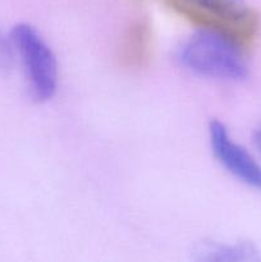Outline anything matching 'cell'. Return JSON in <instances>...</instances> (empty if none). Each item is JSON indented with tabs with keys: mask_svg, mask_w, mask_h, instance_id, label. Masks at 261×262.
I'll use <instances>...</instances> for the list:
<instances>
[{
	"mask_svg": "<svg viewBox=\"0 0 261 262\" xmlns=\"http://www.w3.org/2000/svg\"><path fill=\"white\" fill-rule=\"evenodd\" d=\"M178 59L191 73L219 81H242L250 71L237 37L220 26L194 31L182 43Z\"/></svg>",
	"mask_w": 261,
	"mask_h": 262,
	"instance_id": "1",
	"label": "cell"
},
{
	"mask_svg": "<svg viewBox=\"0 0 261 262\" xmlns=\"http://www.w3.org/2000/svg\"><path fill=\"white\" fill-rule=\"evenodd\" d=\"M253 143H255L256 150H257L258 154L261 155V127L258 128L255 132V135H253Z\"/></svg>",
	"mask_w": 261,
	"mask_h": 262,
	"instance_id": "7",
	"label": "cell"
},
{
	"mask_svg": "<svg viewBox=\"0 0 261 262\" xmlns=\"http://www.w3.org/2000/svg\"><path fill=\"white\" fill-rule=\"evenodd\" d=\"M193 258L204 262H255L260 252L250 242H202L193 248Z\"/></svg>",
	"mask_w": 261,
	"mask_h": 262,
	"instance_id": "5",
	"label": "cell"
},
{
	"mask_svg": "<svg viewBox=\"0 0 261 262\" xmlns=\"http://www.w3.org/2000/svg\"><path fill=\"white\" fill-rule=\"evenodd\" d=\"M209 141L212 154L223 168L242 183L261 191V165L230 137L227 127L219 120L210 122Z\"/></svg>",
	"mask_w": 261,
	"mask_h": 262,
	"instance_id": "3",
	"label": "cell"
},
{
	"mask_svg": "<svg viewBox=\"0 0 261 262\" xmlns=\"http://www.w3.org/2000/svg\"><path fill=\"white\" fill-rule=\"evenodd\" d=\"M15 55L19 56L28 82L30 94L36 101H49L58 90V61L55 54L33 26L18 23L10 32Z\"/></svg>",
	"mask_w": 261,
	"mask_h": 262,
	"instance_id": "2",
	"label": "cell"
},
{
	"mask_svg": "<svg viewBox=\"0 0 261 262\" xmlns=\"http://www.w3.org/2000/svg\"><path fill=\"white\" fill-rule=\"evenodd\" d=\"M192 14L206 18L216 26H245L250 22V10L245 0H174ZM225 28V27H224Z\"/></svg>",
	"mask_w": 261,
	"mask_h": 262,
	"instance_id": "4",
	"label": "cell"
},
{
	"mask_svg": "<svg viewBox=\"0 0 261 262\" xmlns=\"http://www.w3.org/2000/svg\"><path fill=\"white\" fill-rule=\"evenodd\" d=\"M15 51L10 36L7 37L0 30V72L7 73L14 66Z\"/></svg>",
	"mask_w": 261,
	"mask_h": 262,
	"instance_id": "6",
	"label": "cell"
}]
</instances>
